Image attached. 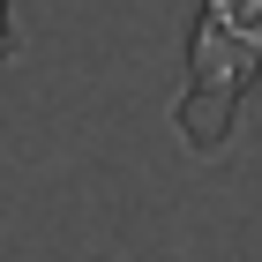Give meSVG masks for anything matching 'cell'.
<instances>
[{"mask_svg":"<svg viewBox=\"0 0 262 262\" xmlns=\"http://www.w3.org/2000/svg\"><path fill=\"white\" fill-rule=\"evenodd\" d=\"M255 82H262V0H202L187 30V82L172 98V135L195 158H225Z\"/></svg>","mask_w":262,"mask_h":262,"instance_id":"obj_1","label":"cell"},{"mask_svg":"<svg viewBox=\"0 0 262 262\" xmlns=\"http://www.w3.org/2000/svg\"><path fill=\"white\" fill-rule=\"evenodd\" d=\"M0 60H15V0H0Z\"/></svg>","mask_w":262,"mask_h":262,"instance_id":"obj_2","label":"cell"}]
</instances>
